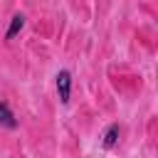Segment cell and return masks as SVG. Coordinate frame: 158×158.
Returning <instances> with one entry per match:
<instances>
[{"instance_id":"1","label":"cell","mask_w":158,"mask_h":158,"mask_svg":"<svg viewBox=\"0 0 158 158\" xmlns=\"http://www.w3.org/2000/svg\"><path fill=\"white\" fill-rule=\"evenodd\" d=\"M69 89H72V74L62 69V72L57 74V91H59V99H62L64 104L69 101Z\"/></svg>"},{"instance_id":"2","label":"cell","mask_w":158,"mask_h":158,"mask_svg":"<svg viewBox=\"0 0 158 158\" xmlns=\"http://www.w3.org/2000/svg\"><path fill=\"white\" fill-rule=\"evenodd\" d=\"M0 123L5 128H15V116L10 114V109L5 106V101H0Z\"/></svg>"},{"instance_id":"3","label":"cell","mask_w":158,"mask_h":158,"mask_svg":"<svg viewBox=\"0 0 158 158\" xmlns=\"http://www.w3.org/2000/svg\"><path fill=\"white\" fill-rule=\"evenodd\" d=\"M116 141H118V123H114V126L106 128V133H104V146L111 148V146H116Z\"/></svg>"},{"instance_id":"4","label":"cell","mask_w":158,"mask_h":158,"mask_svg":"<svg viewBox=\"0 0 158 158\" xmlns=\"http://www.w3.org/2000/svg\"><path fill=\"white\" fill-rule=\"evenodd\" d=\"M22 25H25V17L22 15H15L12 17V22H10V27H7V32H5V37L10 40V37H15L20 30H22Z\"/></svg>"}]
</instances>
